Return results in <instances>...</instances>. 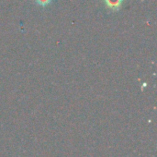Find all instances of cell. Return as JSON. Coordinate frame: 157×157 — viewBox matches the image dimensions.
Here are the masks:
<instances>
[{
	"instance_id": "cell-1",
	"label": "cell",
	"mask_w": 157,
	"mask_h": 157,
	"mask_svg": "<svg viewBox=\"0 0 157 157\" xmlns=\"http://www.w3.org/2000/svg\"><path fill=\"white\" fill-rule=\"evenodd\" d=\"M105 6L112 11H118L121 9L124 0H103Z\"/></svg>"
},
{
	"instance_id": "cell-2",
	"label": "cell",
	"mask_w": 157,
	"mask_h": 157,
	"mask_svg": "<svg viewBox=\"0 0 157 157\" xmlns=\"http://www.w3.org/2000/svg\"><path fill=\"white\" fill-rule=\"evenodd\" d=\"M35 2L37 5H39L42 7H45V6H49L52 2V0H35Z\"/></svg>"
}]
</instances>
